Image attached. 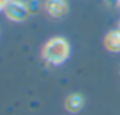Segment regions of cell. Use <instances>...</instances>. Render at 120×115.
I'll return each instance as SVG.
<instances>
[{
  "label": "cell",
  "mask_w": 120,
  "mask_h": 115,
  "mask_svg": "<svg viewBox=\"0 0 120 115\" xmlns=\"http://www.w3.org/2000/svg\"><path fill=\"white\" fill-rule=\"evenodd\" d=\"M4 13H5L7 18L11 21L22 22L29 17L30 12L25 3H22L19 0H9L4 8Z\"/></svg>",
  "instance_id": "2"
},
{
  "label": "cell",
  "mask_w": 120,
  "mask_h": 115,
  "mask_svg": "<svg viewBox=\"0 0 120 115\" xmlns=\"http://www.w3.org/2000/svg\"><path fill=\"white\" fill-rule=\"evenodd\" d=\"M26 5L30 13H38L40 9V0H27Z\"/></svg>",
  "instance_id": "6"
},
{
  "label": "cell",
  "mask_w": 120,
  "mask_h": 115,
  "mask_svg": "<svg viewBox=\"0 0 120 115\" xmlns=\"http://www.w3.org/2000/svg\"><path fill=\"white\" fill-rule=\"evenodd\" d=\"M103 45L107 50L110 52L117 53L120 52V31L117 30H111L110 32H107V35L105 36Z\"/></svg>",
  "instance_id": "4"
},
{
  "label": "cell",
  "mask_w": 120,
  "mask_h": 115,
  "mask_svg": "<svg viewBox=\"0 0 120 115\" xmlns=\"http://www.w3.org/2000/svg\"><path fill=\"white\" fill-rule=\"evenodd\" d=\"M44 8L54 18L63 17L68 11V5L66 0H45Z\"/></svg>",
  "instance_id": "3"
},
{
  "label": "cell",
  "mask_w": 120,
  "mask_h": 115,
  "mask_svg": "<svg viewBox=\"0 0 120 115\" xmlns=\"http://www.w3.org/2000/svg\"><path fill=\"white\" fill-rule=\"evenodd\" d=\"M119 26H120V23H119Z\"/></svg>",
  "instance_id": "10"
},
{
  "label": "cell",
  "mask_w": 120,
  "mask_h": 115,
  "mask_svg": "<svg viewBox=\"0 0 120 115\" xmlns=\"http://www.w3.org/2000/svg\"><path fill=\"white\" fill-rule=\"evenodd\" d=\"M119 31H120V26H119Z\"/></svg>",
  "instance_id": "9"
},
{
  "label": "cell",
  "mask_w": 120,
  "mask_h": 115,
  "mask_svg": "<svg viewBox=\"0 0 120 115\" xmlns=\"http://www.w3.org/2000/svg\"><path fill=\"white\" fill-rule=\"evenodd\" d=\"M9 0H0V11H3L4 8H5V5L8 4Z\"/></svg>",
  "instance_id": "8"
},
{
  "label": "cell",
  "mask_w": 120,
  "mask_h": 115,
  "mask_svg": "<svg viewBox=\"0 0 120 115\" xmlns=\"http://www.w3.org/2000/svg\"><path fill=\"white\" fill-rule=\"evenodd\" d=\"M68 53H70V47L66 39L56 36L45 43V45L43 47L41 56L47 62L52 65H60L67 60Z\"/></svg>",
  "instance_id": "1"
},
{
  "label": "cell",
  "mask_w": 120,
  "mask_h": 115,
  "mask_svg": "<svg viewBox=\"0 0 120 115\" xmlns=\"http://www.w3.org/2000/svg\"><path fill=\"white\" fill-rule=\"evenodd\" d=\"M83 105H84V98H83V96L79 94V93L70 94V96L66 98V101H65L66 110L70 111V112H72V114L80 111L81 107H83Z\"/></svg>",
  "instance_id": "5"
},
{
  "label": "cell",
  "mask_w": 120,
  "mask_h": 115,
  "mask_svg": "<svg viewBox=\"0 0 120 115\" xmlns=\"http://www.w3.org/2000/svg\"><path fill=\"white\" fill-rule=\"evenodd\" d=\"M106 3L109 4L110 7L115 8V7H117V5L120 4V0H106Z\"/></svg>",
  "instance_id": "7"
}]
</instances>
